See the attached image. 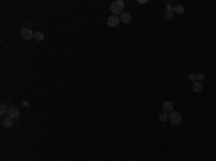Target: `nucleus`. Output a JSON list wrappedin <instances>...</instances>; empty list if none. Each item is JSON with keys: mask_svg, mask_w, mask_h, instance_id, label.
<instances>
[{"mask_svg": "<svg viewBox=\"0 0 216 161\" xmlns=\"http://www.w3.org/2000/svg\"><path fill=\"white\" fill-rule=\"evenodd\" d=\"M124 1L122 0H115L111 3V12L114 16H118V15H122L124 13Z\"/></svg>", "mask_w": 216, "mask_h": 161, "instance_id": "obj_1", "label": "nucleus"}, {"mask_svg": "<svg viewBox=\"0 0 216 161\" xmlns=\"http://www.w3.org/2000/svg\"><path fill=\"white\" fill-rule=\"evenodd\" d=\"M163 111L164 112H167V114H170L173 111V102L172 101H166L164 104H163Z\"/></svg>", "mask_w": 216, "mask_h": 161, "instance_id": "obj_8", "label": "nucleus"}, {"mask_svg": "<svg viewBox=\"0 0 216 161\" xmlns=\"http://www.w3.org/2000/svg\"><path fill=\"white\" fill-rule=\"evenodd\" d=\"M169 115H170V114H167V112H164V111H163V112L158 115V121H160V122H166V121L169 119Z\"/></svg>", "mask_w": 216, "mask_h": 161, "instance_id": "obj_12", "label": "nucleus"}, {"mask_svg": "<svg viewBox=\"0 0 216 161\" xmlns=\"http://www.w3.org/2000/svg\"><path fill=\"white\" fill-rule=\"evenodd\" d=\"M7 115H9V118H12V119H16V118H19L20 112H19V110H17L16 107H9Z\"/></svg>", "mask_w": 216, "mask_h": 161, "instance_id": "obj_6", "label": "nucleus"}, {"mask_svg": "<svg viewBox=\"0 0 216 161\" xmlns=\"http://www.w3.org/2000/svg\"><path fill=\"white\" fill-rule=\"evenodd\" d=\"M131 20H133V15L131 13H128V12H124L121 15V22L125 23V25H128V23H131Z\"/></svg>", "mask_w": 216, "mask_h": 161, "instance_id": "obj_7", "label": "nucleus"}, {"mask_svg": "<svg viewBox=\"0 0 216 161\" xmlns=\"http://www.w3.org/2000/svg\"><path fill=\"white\" fill-rule=\"evenodd\" d=\"M169 121H170V124H172L173 127H176V125L182 124V121H183V115L180 114L179 111H172L170 115H169Z\"/></svg>", "mask_w": 216, "mask_h": 161, "instance_id": "obj_2", "label": "nucleus"}, {"mask_svg": "<svg viewBox=\"0 0 216 161\" xmlns=\"http://www.w3.org/2000/svg\"><path fill=\"white\" fill-rule=\"evenodd\" d=\"M192 89H193V92H202L203 91V83L202 82H193V85H192Z\"/></svg>", "mask_w": 216, "mask_h": 161, "instance_id": "obj_9", "label": "nucleus"}, {"mask_svg": "<svg viewBox=\"0 0 216 161\" xmlns=\"http://www.w3.org/2000/svg\"><path fill=\"white\" fill-rule=\"evenodd\" d=\"M203 79H205V75H203V73H196V80H197V82H202Z\"/></svg>", "mask_w": 216, "mask_h": 161, "instance_id": "obj_16", "label": "nucleus"}, {"mask_svg": "<svg viewBox=\"0 0 216 161\" xmlns=\"http://www.w3.org/2000/svg\"><path fill=\"white\" fill-rule=\"evenodd\" d=\"M20 37L23 40H30L32 37H35V33L30 29H28V28H23V29L20 30Z\"/></svg>", "mask_w": 216, "mask_h": 161, "instance_id": "obj_4", "label": "nucleus"}, {"mask_svg": "<svg viewBox=\"0 0 216 161\" xmlns=\"http://www.w3.org/2000/svg\"><path fill=\"white\" fill-rule=\"evenodd\" d=\"M7 111H9V110H7V107L3 104V105L0 107V114H2V115H4V114H7Z\"/></svg>", "mask_w": 216, "mask_h": 161, "instance_id": "obj_14", "label": "nucleus"}, {"mask_svg": "<svg viewBox=\"0 0 216 161\" xmlns=\"http://www.w3.org/2000/svg\"><path fill=\"white\" fill-rule=\"evenodd\" d=\"M120 22H121V17H118V16H114L111 15L110 17L107 19V25L110 26V28H117L118 25H120Z\"/></svg>", "mask_w": 216, "mask_h": 161, "instance_id": "obj_3", "label": "nucleus"}, {"mask_svg": "<svg viewBox=\"0 0 216 161\" xmlns=\"http://www.w3.org/2000/svg\"><path fill=\"white\" fill-rule=\"evenodd\" d=\"M174 13H177V15H183V13H184V7H183L182 4H176V6H174Z\"/></svg>", "mask_w": 216, "mask_h": 161, "instance_id": "obj_13", "label": "nucleus"}, {"mask_svg": "<svg viewBox=\"0 0 216 161\" xmlns=\"http://www.w3.org/2000/svg\"><path fill=\"white\" fill-rule=\"evenodd\" d=\"M33 39L38 40V42H42L43 39H45V33L43 32H35V37Z\"/></svg>", "mask_w": 216, "mask_h": 161, "instance_id": "obj_11", "label": "nucleus"}, {"mask_svg": "<svg viewBox=\"0 0 216 161\" xmlns=\"http://www.w3.org/2000/svg\"><path fill=\"white\" fill-rule=\"evenodd\" d=\"M22 107H23V108H29L30 104H29V101H23V102H22Z\"/></svg>", "mask_w": 216, "mask_h": 161, "instance_id": "obj_17", "label": "nucleus"}, {"mask_svg": "<svg viewBox=\"0 0 216 161\" xmlns=\"http://www.w3.org/2000/svg\"><path fill=\"white\" fill-rule=\"evenodd\" d=\"M164 17L167 19V20H172L173 17H174V7L172 6V3H170V1H167V4H166Z\"/></svg>", "mask_w": 216, "mask_h": 161, "instance_id": "obj_5", "label": "nucleus"}, {"mask_svg": "<svg viewBox=\"0 0 216 161\" xmlns=\"http://www.w3.org/2000/svg\"><path fill=\"white\" fill-rule=\"evenodd\" d=\"M187 76H189V80H192V82H196V73H194V72H190L189 75H187Z\"/></svg>", "mask_w": 216, "mask_h": 161, "instance_id": "obj_15", "label": "nucleus"}, {"mask_svg": "<svg viewBox=\"0 0 216 161\" xmlns=\"http://www.w3.org/2000/svg\"><path fill=\"white\" fill-rule=\"evenodd\" d=\"M2 125H3V127H4V128H12V127H13V119H12V118H4V119H3V122H2Z\"/></svg>", "mask_w": 216, "mask_h": 161, "instance_id": "obj_10", "label": "nucleus"}]
</instances>
